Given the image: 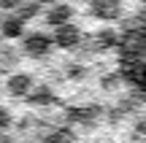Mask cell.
Instances as JSON below:
<instances>
[{
	"label": "cell",
	"mask_w": 146,
	"mask_h": 143,
	"mask_svg": "<svg viewBox=\"0 0 146 143\" xmlns=\"http://www.w3.org/2000/svg\"><path fill=\"white\" fill-rule=\"evenodd\" d=\"M122 70L127 81L146 97V3L122 35Z\"/></svg>",
	"instance_id": "obj_1"
},
{
	"label": "cell",
	"mask_w": 146,
	"mask_h": 143,
	"mask_svg": "<svg viewBox=\"0 0 146 143\" xmlns=\"http://www.w3.org/2000/svg\"><path fill=\"white\" fill-rule=\"evenodd\" d=\"M49 46H52V41L43 38L41 32H38V35H30V38H27V43H25V49L30 54H43V51H49Z\"/></svg>",
	"instance_id": "obj_2"
},
{
	"label": "cell",
	"mask_w": 146,
	"mask_h": 143,
	"mask_svg": "<svg viewBox=\"0 0 146 143\" xmlns=\"http://www.w3.org/2000/svg\"><path fill=\"white\" fill-rule=\"evenodd\" d=\"M30 76H22V73H16V76H11L8 78V92H14V95H25L27 89H30Z\"/></svg>",
	"instance_id": "obj_3"
},
{
	"label": "cell",
	"mask_w": 146,
	"mask_h": 143,
	"mask_svg": "<svg viewBox=\"0 0 146 143\" xmlns=\"http://www.w3.org/2000/svg\"><path fill=\"white\" fill-rule=\"evenodd\" d=\"M76 38H78V35L73 32V27H70V24H68V27H65V24H62V27H57V43H62V46H70Z\"/></svg>",
	"instance_id": "obj_4"
}]
</instances>
